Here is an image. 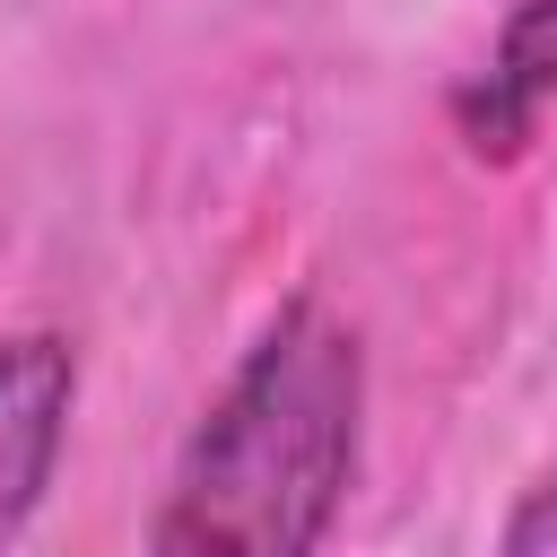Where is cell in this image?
I'll use <instances>...</instances> for the list:
<instances>
[{"instance_id":"6da1fadb","label":"cell","mask_w":557,"mask_h":557,"mask_svg":"<svg viewBox=\"0 0 557 557\" xmlns=\"http://www.w3.org/2000/svg\"><path fill=\"white\" fill-rule=\"evenodd\" d=\"M366 418V348L322 305L296 296L226 374L183 444L157 548L174 557H305L331 540Z\"/></svg>"},{"instance_id":"7a4b0ae2","label":"cell","mask_w":557,"mask_h":557,"mask_svg":"<svg viewBox=\"0 0 557 557\" xmlns=\"http://www.w3.org/2000/svg\"><path fill=\"white\" fill-rule=\"evenodd\" d=\"M70 400H78V348L61 331L0 339V548L35 522V505L52 487Z\"/></svg>"},{"instance_id":"3957f363","label":"cell","mask_w":557,"mask_h":557,"mask_svg":"<svg viewBox=\"0 0 557 557\" xmlns=\"http://www.w3.org/2000/svg\"><path fill=\"white\" fill-rule=\"evenodd\" d=\"M548 104H557V0H513L487 61H479V78L453 96V122H461L470 157L505 165V157L531 148Z\"/></svg>"},{"instance_id":"277c9868","label":"cell","mask_w":557,"mask_h":557,"mask_svg":"<svg viewBox=\"0 0 557 557\" xmlns=\"http://www.w3.org/2000/svg\"><path fill=\"white\" fill-rule=\"evenodd\" d=\"M548 531H557V479H540V487L522 496V513L505 522V548H540Z\"/></svg>"}]
</instances>
